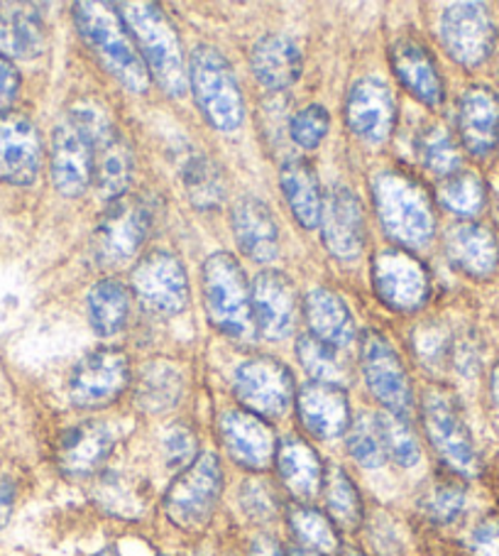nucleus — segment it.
<instances>
[{"mask_svg":"<svg viewBox=\"0 0 499 556\" xmlns=\"http://www.w3.org/2000/svg\"><path fill=\"white\" fill-rule=\"evenodd\" d=\"M113 431L101 421H84V425L66 431L60 441V466L69 476H89L105 464L113 452Z\"/></svg>","mask_w":499,"mask_h":556,"instance_id":"26","label":"nucleus"},{"mask_svg":"<svg viewBox=\"0 0 499 556\" xmlns=\"http://www.w3.org/2000/svg\"><path fill=\"white\" fill-rule=\"evenodd\" d=\"M492 397H495V402L499 405V363H497L495 370H492Z\"/></svg>","mask_w":499,"mask_h":556,"instance_id":"52","label":"nucleus"},{"mask_svg":"<svg viewBox=\"0 0 499 556\" xmlns=\"http://www.w3.org/2000/svg\"><path fill=\"white\" fill-rule=\"evenodd\" d=\"M44 23L33 5L0 3V54L33 60L44 50Z\"/></svg>","mask_w":499,"mask_h":556,"instance_id":"29","label":"nucleus"},{"mask_svg":"<svg viewBox=\"0 0 499 556\" xmlns=\"http://www.w3.org/2000/svg\"><path fill=\"white\" fill-rule=\"evenodd\" d=\"M130 382V363L120 349H99L79 361L69 380L76 407L99 409L118 400Z\"/></svg>","mask_w":499,"mask_h":556,"instance_id":"11","label":"nucleus"},{"mask_svg":"<svg viewBox=\"0 0 499 556\" xmlns=\"http://www.w3.org/2000/svg\"><path fill=\"white\" fill-rule=\"evenodd\" d=\"M302 425L319 439H335L348 431L350 402L345 390L333 382H306L296 397Z\"/></svg>","mask_w":499,"mask_h":556,"instance_id":"22","label":"nucleus"},{"mask_svg":"<svg viewBox=\"0 0 499 556\" xmlns=\"http://www.w3.org/2000/svg\"><path fill=\"white\" fill-rule=\"evenodd\" d=\"M277 466L284 485L299 497V501H314L323 485V466L319 454L306 441L290 437L277 446Z\"/></svg>","mask_w":499,"mask_h":556,"instance_id":"31","label":"nucleus"},{"mask_svg":"<svg viewBox=\"0 0 499 556\" xmlns=\"http://www.w3.org/2000/svg\"><path fill=\"white\" fill-rule=\"evenodd\" d=\"M329 126H331L329 113H325L323 105L314 103L296 113L290 123V132H292V140L296 142V146L304 150H314L321 146L325 132H329Z\"/></svg>","mask_w":499,"mask_h":556,"instance_id":"44","label":"nucleus"},{"mask_svg":"<svg viewBox=\"0 0 499 556\" xmlns=\"http://www.w3.org/2000/svg\"><path fill=\"white\" fill-rule=\"evenodd\" d=\"M223 491V468L216 454H201L181 471L165 495V513L181 530L204 527Z\"/></svg>","mask_w":499,"mask_h":556,"instance_id":"7","label":"nucleus"},{"mask_svg":"<svg viewBox=\"0 0 499 556\" xmlns=\"http://www.w3.org/2000/svg\"><path fill=\"white\" fill-rule=\"evenodd\" d=\"M374 206L382 228L405 248H424L436 231L434 206L426 189L399 169H382L372 181Z\"/></svg>","mask_w":499,"mask_h":556,"instance_id":"3","label":"nucleus"},{"mask_svg":"<svg viewBox=\"0 0 499 556\" xmlns=\"http://www.w3.org/2000/svg\"><path fill=\"white\" fill-rule=\"evenodd\" d=\"M290 525L296 540H299L306 549L329 554L338 546V534L333 530V522L309 505H294L290 510Z\"/></svg>","mask_w":499,"mask_h":556,"instance_id":"38","label":"nucleus"},{"mask_svg":"<svg viewBox=\"0 0 499 556\" xmlns=\"http://www.w3.org/2000/svg\"><path fill=\"white\" fill-rule=\"evenodd\" d=\"M372 282L380 300L397 312H417L428 296V275L414 255L385 248L372 263Z\"/></svg>","mask_w":499,"mask_h":556,"instance_id":"14","label":"nucleus"},{"mask_svg":"<svg viewBox=\"0 0 499 556\" xmlns=\"http://www.w3.org/2000/svg\"><path fill=\"white\" fill-rule=\"evenodd\" d=\"M74 21L84 42L99 56L103 70L118 79L130 93H145L150 89V72L132 37L118 13V5L86 0L74 5Z\"/></svg>","mask_w":499,"mask_h":556,"instance_id":"1","label":"nucleus"},{"mask_svg":"<svg viewBox=\"0 0 499 556\" xmlns=\"http://www.w3.org/2000/svg\"><path fill=\"white\" fill-rule=\"evenodd\" d=\"M421 160L424 165L434 172V175H444L450 177L460 172V162H463V155H460L458 142L446 128L440 126H431L428 130L421 132Z\"/></svg>","mask_w":499,"mask_h":556,"instance_id":"42","label":"nucleus"},{"mask_svg":"<svg viewBox=\"0 0 499 556\" xmlns=\"http://www.w3.org/2000/svg\"><path fill=\"white\" fill-rule=\"evenodd\" d=\"M392 66H395L399 81L421 103L438 105L444 101V81H440V74L424 45L411 40V37H401L392 47Z\"/></svg>","mask_w":499,"mask_h":556,"instance_id":"28","label":"nucleus"},{"mask_svg":"<svg viewBox=\"0 0 499 556\" xmlns=\"http://www.w3.org/2000/svg\"><path fill=\"white\" fill-rule=\"evenodd\" d=\"M13 507H15V488L8 478H0V530L11 522Z\"/></svg>","mask_w":499,"mask_h":556,"instance_id":"50","label":"nucleus"},{"mask_svg":"<svg viewBox=\"0 0 499 556\" xmlns=\"http://www.w3.org/2000/svg\"><path fill=\"white\" fill-rule=\"evenodd\" d=\"M21 91V74L8 56L0 54V113H5L17 99Z\"/></svg>","mask_w":499,"mask_h":556,"instance_id":"49","label":"nucleus"},{"mask_svg":"<svg viewBox=\"0 0 499 556\" xmlns=\"http://www.w3.org/2000/svg\"><path fill=\"white\" fill-rule=\"evenodd\" d=\"M189 86L204 118L220 132H233L245 118L243 93L230 62L216 47H196L189 64Z\"/></svg>","mask_w":499,"mask_h":556,"instance_id":"6","label":"nucleus"},{"mask_svg":"<svg viewBox=\"0 0 499 556\" xmlns=\"http://www.w3.org/2000/svg\"><path fill=\"white\" fill-rule=\"evenodd\" d=\"M250 556H284V552L272 536H260V540H255L253 549H250Z\"/></svg>","mask_w":499,"mask_h":556,"instance_id":"51","label":"nucleus"},{"mask_svg":"<svg viewBox=\"0 0 499 556\" xmlns=\"http://www.w3.org/2000/svg\"><path fill=\"white\" fill-rule=\"evenodd\" d=\"M95 556H120V552L113 549V546H108V549H103V552H99Z\"/></svg>","mask_w":499,"mask_h":556,"instance_id":"54","label":"nucleus"},{"mask_svg":"<svg viewBox=\"0 0 499 556\" xmlns=\"http://www.w3.org/2000/svg\"><path fill=\"white\" fill-rule=\"evenodd\" d=\"M296 353H299L304 370L309 372L314 380L341 386L345 376H348V368H345L341 349H335V346H331V343H325L321 339L302 337L299 346H296Z\"/></svg>","mask_w":499,"mask_h":556,"instance_id":"36","label":"nucleus"},{"mask_svg":"<svg viewBox=\"0 0 499 556\" xmlns=\"http://www.w3.org/2000/svg\"><path fill=\"white\" fill-rule=\"evenodd\" d=\"M240 503H243L247 517H255V520H267L277 513L274 491L265 481H245L240 491Z\"/></svg>","mask_w":499,"mask_h":556,"instance_id":"47","label":"nucleus"},{"mask_svg":"<svg viewBox=\"0 0 499 556\" xmlns=\"http://www.w3.org/2000/svg\"><path fill=\"white\" fill-rule=\"evenodd\" d=\"M397 118L395 93L378 76H364L345 101V123L360 140L380 146L389 138Z\"/></svg>","mask_w":499,"mask_h":556,"instance_id":"16","label":"nucleus"},{"mask_svg":"<svg viewBox=\"0 0 499 556\" xmlns=\"http://www.w3.org/2000/svg\"><path fill=\"white\" fill-rule=\"evenodd\" d=\"M235 395L257 417H282L294 400L292 372L274 358L245 361L235 370Z\"/></svg>","mask_w":499,"mask_h":556,"instance_id":"13","label":"nucleus"},{"mask_svg":"<svg viewBox=\"0 0 499 556\" xmlns=\"http://www.w3.org/2000/svg\"><path fill=\"white\" fill-rule=\"evenodd\" d=\"M306 321L311 326V337L331 343L335 349L350 346L355 339L353 314L338 294L331 290H311L306 294Z\"/></svg>","mask_w":499,"mask_h":556,"instance_id":"30","label":"nucleus"},{"mask_svg":"<svg viewBox=\"0 0 499 556\" xmlns=\"http://www.w3.org/2000/svg\"><path fill=\"white\" fill-rule=\"evenodd\" d=\"M184 380L177 366L167 361H152L140 370L136 382V400L145 412H167L179 402Z\"/></svg>","mask_w":499,"mask_h":556,"instance_id":"34","label":"nucleus"},{"mask_svg":"<svg viewBox=\"0 0 499 556\" xmlns=\"http://www.w3.org/2000/svg\"><path fill=\"white\" fill-rule=\"evenodd\" d=\"M348 452L364 468H380L387 462L378 415H362L353 421L348 431Z\"/></svg>","mask_w":499,"mask_h":556,"instance_id":"41","label":"nucleus"},{"mask_svg":"<svg viewBox=\"0 0 499 556\" xmlns=\"http://www.w3.org/2000/svg\"><path fill=\"white\" fill-rule=\"evenodd\" d=\"M89 321L99 337H113L118 333L130 316V292L118 280H101L89 292Z\"/></svg>","mask_w":499,"mask_h":556,"instance_id":"33","label":"nucleus"},{"mask_svg":"<svg viewBox=\"0 0 499 556\" xmlns=\"http://www.w3.org/2000/svg\"><path fill=\"white\" fill-rule=\"evenodd\" d=\"M250 302L257 331L265 339L280 341L290 337L296 319V296L290 277L277 270L260 273L250 287Z\"/></svg>","mask_w":499,"mask_h":556,"instance_id":"20","label":"nucleus"},{"mask_svg":"<svg viewBox=\"0 0 499 556\" xmlns=\"http://www.w3.org/2000/svg\"><path fill=\"white\" fill-rule=\"evenodd\" d=\"M424 427L436 452L444 462L460 476H477L479 458L475 452V441L460 412L458 400L448 390L431 388L424 392Z\"/></svg>","mask_w":499,"mask_h":556,"instance_id":"8","label":"nucleus"},{"mask_svg":"<svg viewBox=\"0 0 499 556\" xmlns=\"http://www.w3.org/2000/svg\"><path fill=\"white\" fill-rule=\"evenodd\" d=\"M411 343H414L419 361L426 363V366H436V363L446 361V356L450 353L448 333L444 329H438L436 324H421L414 331Z\"/></svg>","mask_w":499,"mask_h":556,"instance_id":"46","label":"nucleus"},{"mask_svg":"<svg viewBox=\"0 0 499 556\" xmlns=\"http://www.w3.org/2000/svg\"><path fill=\"white\" fill-rule=\"evenodd\" d=\"M470 554L473 556H499V520L487 517L470 534Z\"/></svg>","mask_w":499,"mask_h":556,"instance_id":"48","label":"nucleus"},{"mask_svg":"<svg viewBox=\"0 0 499 556\" xmlns=\"http://www.w3.org/2000/svg\"><path fill=\"white\" fill-rule=\"evenodd\" d=\"M280 185L294 218L299 220L306 231H314L321 224L323 206V197L314 167L306 160H290L282 167Z\"/></svg>","mask_w":499,"mask_h":556,"instance_id":"32","label":"nucleus"},{"mask_svg":"<svg viewBox=\"0 0 499 556\" xmlns=\"http://www.w3.org/2000/svg\"><path fill=\"white\" fill-rule=\"evenodd\" d=\"M150 231V211L136 197L113 199L103 211L91 236V251L101 267H120L145 243Z\"/></svg>","mask_w":499,"mask_h":556,"instance_id":"9","label":"nucleus"},{"mask_svg":"<svg viewBox=\"0 0 499 556\" xmlns=\"http://www.w3.org/2000/svg\"><path fill=\"white\" fill-rule=\"evenodd\" d=\"M162 454H165L167 468H175V471H184L187 466L196 462V437L194 431L175 425L165 431V439H162Z\"/></svg>","mask_w":499,"mask_h":556,"instance_id":"45","label":"nucleus"},{"mask_svg":"<svg viewBox=\"0 0 499 556\" xmlns=\"http://www.w3.org/2000/svg\"><path fill=\"white\" fill-rule=\"evenodd\" d=\"M181 179H184L189 201L199 211H210L223 204L226 177L214 160L204 155L189 157L184 169H181Z\"/></svg>","mask_w":499,"mask_h":556,"instance_id":"35","label":"nucleus"},{"mask_svg":"<svg viewBox=\"0 0 499 556\" xmlns=\"http://www.w3.org/2000/svg\"><path fill=\"white\" fill-rule=\"evenodd\" d=\"M325 505H329V513L335 522L345 530H355L362 520V503L358 495V488L341 468H333V471L325 476Z\"/></svg>","mask_w":499,"mask_h":556,"instance_id":"39","label":"nucleus"},{"mask_svg":"<svg viewBox=\"0 0 499 556\" xmlns=\"http://www.w3.org/2000/svg\"><path fill=\"white\" fill-rule=\"evenodd\" d=\"M132 292L148 312L157 316H177L189 304L187 270L177 255L152 251L132 267Z\"/></svg>","mask_w":499,"mask_h":556,"instance_id":"10","label":"nucleus"},{"mask_svg":"<svg viewBox=\"0 0 499 556\" xmlns=\"http://www.w3.org/2000/svg\"><path fill=\"white\" fill-rule=\"evenodd\" d=\"M323 243L338 261H353L364 248V214L360 199L348 187H335L321 206Z\"/></svg>","mask_w":499,"mask_h":556,"instance_id":"18","label":"nucleus"},{"mask_svg":"<svg viewBox=\"0 0 499 556\" xmlns=\"http://www.w3.org/2000/svg\"><path fill=\"white\" fill-rule=\"evenodd\" d=\"M93 179V150L84 130L66 116L52 136V181L60 194L81 197Z\"/></svg>","mask_w":499,"mask_h":556,"instance_id":"19","label":"nucleus"},{"mask_svg":"<svg viewBox=\"0 0 499 556\" xmlns=\"http://www.w3.org/2000/svg\"><path fill=\"white\" fill-rule=\"evenodd\" d=\"M348 556H360V554H348Z\"/></svg>","mask_w":499,"mask_h":556,"instance_id":"55","label":"nucleus"},{"mask_svg":"<svg viewBox=\"0 0 499 556\" xmlns=\"http://www.w3.org/2000/svg\"><path fill=\"white\" fill-rule=\"evenodd\" d=\"M438 201L458 216H477L485 206V185L473 172L460 169L438 187Z\"/></svg>","mask_w":499,"mask_h":556,"instance_id":"37","label":"nucleus"},{"mask_svg":"<svg viewBox=\"0 0 499 556\" xmlns=\"http://www.w3.org/2000/svg\"><path fill=\"white\" fill-rule=\"evenodd\" d=\"M233 233L235 241L247 257L257 263H270L277 257L280 248V231L277 220L260 199L245 197L233 206Z\"/></svg>","mask_w":499,"mask_h":556,"instance_id":"24","label":"nucleus"},{"mask_svg":"<svg viewBox=\"0 0 499 556\" xmlns=\"http://www.w3.org/2000/svg\"><path fill=\"white\" fill-rule=\"evenodd\" d=\"M458 130L468 152L485 157L499 142V96L485 86L468 89L458 105Z\"/></svg>","mask_w":499,"mask_h":556,"instance_id":"23","label":"nucleus"},{"mask_svg":"<svg viewBox=\"0 0 499 556\" xmlns=\"http://www.w3.org/2000/svg\"><path fill=\"white\" fill-rule=\"evenodd\" d=\"M290 556H319V554L311 552V549H294Z\"/></svg>","mask_w":499,"mask_h":556,"instance_id":"53","label":"nucleus"},{"mask_svg":"<svg viewBox=\"0 0 499 556\" xmlns=\"http://www.w3.org/2000/svg\"><path fill=\"white\" fill-rule=\"evenodd\" d=\"M204 304L210 324L228 339L250 341L257 326L253 319L250 287L240 263L230 253H216L204 263Z\"/></svg>","mask_w":499,"mask_h":556,"instance_id":"4","label":"nucleus"},{"mask_svg":"<svg viewBox=\"0 0 499 556\" xmlns=\"http://www.w3.org/2000/svg\"><path fill=\"white\" fill-rule=\"evenodd\" d=\"M118 11L130 37L136 40L142 62L162 86V91L175 99L184 96L189 86L184 50L165 11L157 3H120Z\"/></svg>","mask_w":499,"mask_h":556,"instance_id":"2","label":"nucleus"},{"mask_svg":"<svg viewBox=\"0 0 499 556\" xmlns=\"http://www.w3.org/2000/svg\"><path fill=\"white\" fill-rule=\"evenodd\" d=\"M220 434H223L228 454L250 471H263L277 456V441L270 425L253 412H226L220 419Z\"/></svg>","mask_w":499,"mask_h":556,"instance_id":"21","label":"nucleus"},{"mask_svg":"<svg viewBox=\"0 0 499 556\" xmlns=\"http://www.w3.org/2000/svg\"><path fill=\"white\" fill-rule=\"evenodd\" d=\"M250 66L265 89L282 91L302 76V52L286 35H265L250 52Z\"/></svg>","mask_w":499,"mask_h":556,"instance_id":"27","label":"nucleus"},{"mask_svg":"<svg viewBox=\"0 0 499 556\" xmlns=\"http://www.w3.org/2000/svg\"><path fill=\"white\" fill-rule=\"evenodd\" d=\"M446 255L460 273L483 280L497 270L499 245L487 226L458 224L446 236Z\"/></svg>","mask_w":499,"mask_h":556,"instance_id":"25","label":"nucleus"},{"mask_svg":"<svg viewBox=\"0 0 499 556\" xmlns=\"http://www.w3.org/2000/svg\"><path fill=\"white\" fill-rule=\"evenodd\" d=\"M495 23L479 3H453L440 17V40L458 64H483L495 47Z\"/></svg>","mask_w":499,"mask_h":556,"instance_id":"15","label":"nucleus"},{"mask_svg":"<svg viewBox=\"0 0 499 556\" xmlns=\"http://www.w3.org/2000/svg\"><path fill=\"white\" fill-rule=\"evenodd\" d=\"M42 167V142L33 121L17 113L0 116V181L33 185Z\"/></svg>","mask_w":499,"mask_h":556,"instance_id":"17","label":"nucleus"},{"mask_svg":"<svg viewBox=\"0 0 499 556\" xmlns=\"http://www.w3.org/2000/svg\"><path fill=\"white\" fill-rule=\"evenodd\" d=\"M380 421V431H382V441H385V452L397 462L399 466H417L421 458V448H419V439L414 434V429L409 427L407 417L395 415V412H382L378 415Z\"/></svg>","mask_w":499,"mask_h":556,"instance_id":"40","label":"nucleus"},{"mask_svg":"<svg viewBox=\"0 0 499 556\" xmlns=\"http://www.w3.org/2000/svg\"><path fill=\"white\" fill-rule=\"evenodd\" d=\"M69 118L84 130L93 150V179L101 194L108 199H120L132 181V150L118 128L113 126L103 105L91 99L74 103Z\"/></svg>","mask_w":499,"mask_h":556,"instance_id":"5","label":"nucleus"},{"mask_svg":"<svg viewBox=\"0 0 499 556\" xmlns=\"http://www.w3.org/2000/svg\"><path fill=\"white\" fill-rule=\"evenodd\" d=\"M465 507V491L456 481H438L424 497V510L438 525L456 522Z\"/></svg>","mask_w":499,"mask_h":556,"instance_id":"43","label":"nucleus"},{"mask_svg":"<svg viewBox=\"0 0 499 556\" xmlns=\"http://www.w3.org/2000/svg\"><path fill=\"white\" fill-rule=\"evenodd\" d=\"M360 361L362 376L368 380L372 395L387 407V412L407 417L414 405V395H411V382L395 346L382 333L368 331L362 337Z\"/></svg>","mask_w":499,"mask_h":556,"instance_id":"12","label":"nucleus"}]
</instances>
